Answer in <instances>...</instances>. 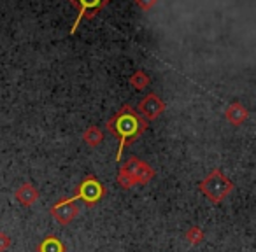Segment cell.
Returning a JSON list of instances; mask_svg holds the SVG:
<instances>
[{
  "label": "cell",
  "mask_w": 256,
  "mask_h": 252,
  "mask_svg": "<svg viewBox=\"0 0 256 252\" xmlns=\"http://www.w3.org/2000/svg\"><path fill=\"white\" fill-rule=\"evenodd\" d=\"M226 119L230 121V123H234V124H240L242 121L248 119V110H246L242 105H238V103H234V105L228 107Z\"/></svg>",
  "instance_id": "obj_9"
},
{
  "label": "cell",
  "mask_w": 256,
  "mask_h": 252,
  "mask_svg": "<svg viewBox=\"0 0 256 252\" xmlns=\"http://www.w3.org/2000/svg\"><path fill=\"white\" fill-rule=\"evenodd\" d=\"M154 177V170L148 163L140 161L139 158H130L126 163L121 167L118 174V182L121 188L130 189L137 184H148Z\"/></svg>",
  "instance_id": "obj_2"
},
{
  "label": "cell",
  "mask_w": 256,
  "mask_h": 252,
  "mask_svg": "<svg viewBox=\"0 0 256 252\" xmlns=\"http://www.w3.org/2000/svg\"><path fill=\"white\" fill-rule=\"evenodd\" d=\"M165 109V103L158 98L156 95H148L142 102L139 103V114L148 119H154L158 117Z\"/></svg>",
  "instance_id": "obj_7"
},
{
  "label": "cell",
  "mask_w": 256,
  "mask_h": 252,
  "mask_svg": "<svg viewBox=\"0 0 256 252\" xmlns=\"http://www.w3.org/2000/svg\"><path fill=\"white\" fill-rule=\"evenodd\" d=\"M82 139H84V142L88 144L90 147H96L104 140V133L100 132L96 126H90L84 132V135H82Z\"/></svg>",
  "instance_id": "obj_11"
},
{
  "label": "cell",
  "mask_w": 256,
  "mask_h": 252,
  "mask_svg": "<svg viewBox=\"0 0 256 252\" xmlns=\"http://www.w3.org/2000/svg\"><path fill=\"white\" fill-rule=\"evenodd\" d=\"M200 191L207 196L212 203H221L232 191H234V182L220 170H212L202 182H200Z\"/></svg>",
  "instance_id": "obj_3"
},
{
  "label": "cell",
  "mask_w": 256,
  "mask_h": 252,
  "mask_svg": "<svg viewBox=\"0 0 256 252\" xmlns=\"http://www.w3.org/2000/svg\"><path fill=\"white\" fill-rule=\"evenodd\" d=\"M186 240L192 245H198L200 242L204 240V231L200 230L198 226H192L188 231H186Z\"/></svg>",
  "instance_id": "obj_12"
},
{
  "label": "cell",
  "mask_w": 256,
  "mask_h": 252,
  "mask_svg": "<svg viewBox=\"0 0 256 252\" xmlns=\"http://www.w3.org/2000/svg\"><path fill=\"white\" fill-rule=\"evenodd\" d=\"M109 128L114 135H120V149H118L116 160H121V154L126 144H132L140 133L146 130V123L139 117V114L132 109V107L124 105L123 109L118 112V116L112 117V121L109 123Z\"/></svg>",
  "instance_id": "obj_1"
},
{
  "label": "cell",
  "mask_w": 256,
  "mask_h": 252,
  "mask_svg": "<svg viewBox=\"0 0 256 252\" xmlns=\"http://www.w3.org/2000/svg\"><path fill=\"white\" fill-rule=\"evenodd\" d=\"M130 82H132V84L136 86L137 89H142L144 86H148L150 79H148V75H144V72H137V74L134 75L132 79H130Z\"/></svg>",
  "instance_id": "obj_13"
},
{
  "label": "cell",
  "mask_w": 256,
  "mask_h": 252,
  "mask_svg": "<svg viewBox=\"0 0 256 252\" xmlns=\"http://www.w3.org/2000/svg\"><path fill=\"white\" fill-rule=\"evenodd\" d=\"M104 195V188L100 186V182L96 181L95 177H88L78 189V195L74 196L72 200H84L86 203H95L102 198Z\"/></svg>",
  "instance_id": "obj_5"
},
{
  "label": "cell",
  "mask_w": 256,
  "mask_h": 252,
  "mask_svg": "<svg viewBox=\"0 0 256 252\" xmlns=\"http://www.w3.org/2000/svg\"><path fill=\"white\" fill-rule=\"evenodd\" d=\"M107 2H109V0H72V4H76V5H78V9H79L78 19H76V23L72 25V33L76 32L79 21H81L84 16H93L96 11H100V9H102Z\"/></svg>",
  "instance_id": "obj_6"
},
{
  "label": "cell",
  "mask_w": 256,
  "mask_h": 252,
  "mask_svg": "<svg viewBox=\"0 0 256 252\" xmlns=\"http://www.w3.org/2000/svg\"><path fill=\"white\" fill-rule=\"evenodd\" d=\"M51 214L60 224H70L79 216V207L76 205V200H62L56 205L51 207Z\"/></svg>",
  "instance_id": "obj_4"
},
{
  "label": "cell",
  "mask_w": 256,
  "mask_h": 252,
  "mask_svg": "<svg viewBox=\"0 0 256 252\" xmlns=\"http://www.w3.org/2000/svg\"><path fill=\"white\" fill-rule=\"evenodd\" d=\"M39 252H65V247L56 237H48L39 245Z\"/></svg>",
  "instance_id": "obj_10"
},
{
  "label": "cell",
  "mask_w": 256,
  "mask_h": 252,
  "mask_svg": "<svg viewBox=\"0 0 256 252\" xmlns=\"http://www.w3.org/2000/svg\"><path fill=\"white\" fill-rule=\"evenodd\" d=\"M11 249V237L4 231H0V252H8Z\"/></svg>",
  "instance_id": "obj_14"
},
{
  "label": "cell",
  "mask_w": 256,
  "mask_h": 252,
  "mask_svg": "<svg viewBox=\"0 0 256 252\" xmlns=\"http://www.w3.org/2000/svg\"><path fill=\"white\" fill-rule=\"evenodd\" d=\"M14 196L23 207H32L34 203H37V200H39L40 195H39V191H37L36 186L30 184V182H25V184H22L18 189H16Z\"/></svg>",
  "instance_id": "obj_8"
}]
</instances>
